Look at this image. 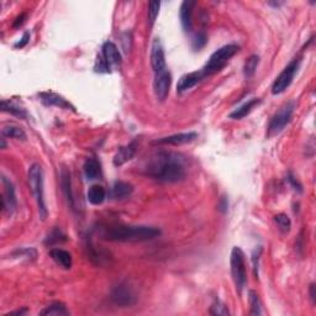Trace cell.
<instances>
[{"mask_svg":"<svg viewBox=\"0 0 316 316\" xmlns=\"http://www.w3.org/2000/svg\"><path fill=\"white\" fill-rule=\"evenodd\" d=\"M2 207L7 215H12L16 209L15 188L5 175H2Z\"/></svg>","mask_w":316,"mask_h":316,"instance_id":"obj_9","label":"cell"},{"mask_svg":"<svg viewBox=\"0 0 316 316\" xmlns=\"http://www.w3.org/2000/svg\"><path fill=\"white\" fill-rule=\"evenodd\" d=\"M151 67L155 73L167 70L166 54H164L163 45L159 41V38H156L153 41L152 47H151Z\"/></svg>","mask_w":316,"mask_h":316,"instance_id":"obj_11","label":"cell"},{"mask_svg":"<svg viewBox=\"0 0 316 316\" xmlns=\"http://www.w3.org/2000/svg\"><path fill=\"white\" fill-rule=\"evenodd\" d=\"M2 110L4 112H8V114L14 115V116L20 117V119H23V120H25L27 117L26 110L23 109V108H20V106L16 105V104L12 103V101L3 100L2 101Z\"/></svg>","mask_w":316,"mask_h":316,"instance_id":"obj_25","label":"cell"},{"mask_svg":"<svg viewBox=\"0 0 316 316\" xmlns=\"http://www.w3.org/2000/svg\"><path fill=\"white\" fill-rule=\"evenodd\" d=\"M49 256L62 268L71 269V267H72V256H71L70 252L65 251L62 248H53L49 251Z\"/></svg>","mask_w":316,"mask_h":316,"instance_id":"obj_19","label":"cell"},{"mask_svg":"<svg viewBox=\"0 0 316 316\" xmlns=\"http://www.w3.org/2000/svg\"><path fill=\"white\" fill-rule=\"evenodd\" d=\"M237 45H226L222 46L219 49H216L213 54L210 56V58L208 59V62L205 63V66L203 67L202 73L203 76H211V74L218 73L219 71H221L225 66L229 63L230 59L235 56L238 52Z\"/></svg>","mask_w":316,"mask_h":316,"instance_id":"obj_4","label":"cell"},{"mask_svg":"<svg viewBox=\"0 0 316 316\" xmlns=\"http://www.w3.org/2000/svg\"><path fill=\"white\" fill-rule=\"evenodd\" d=\"M27 177H29L30 189H31L32 195L35 197V199H36L40 218L45 220L48 215V210L47 207H46L45 191H43V170L41 168L40 164L37 163L32 164V166L30 167Z\"/></svg>","mask_w":316,"mask_h":316,"instance_id":"obj_3","label":"cell"},{"mask_svg":"<svg viewBox=\"0 0 316 316\" xmlns=\"http://www.w3.org/2000/svg\"><path fill=\"white\" fill-rule=\"evenodd\" d=\"M258 63H260V57L256 56V54H254V56H251L247 59L243 67V73L247 78H251V77L254 76L256 70H257Z\"/></svg>","mask_w":316,"mask_h":316,"instance_id":"obj_29","label":"cell"},{"mask_svg":"<svg viewBox=\"0 0 316 316\" xmlns=\"http://www.w3.org/2000/svg\"><path fill=\"white\" fill-rule=\"evenodd\" d=\"M40 97V100L42 101L43 105L46 106H57V108L66 109V110H72V111H76L74 106L70 101L66 100L62 95L57 94V93L53 92H42L38 94Z\"/></svg>","mask_w":316,"mask_h":316,"instance_id":"obj_14","label":"cell"},{"mask_svg":"<svg viewBox=\"0 0 316 316\" xmlns=\"http://www.w3.org/2000/svg\"><path fill=\"white\" fill-rule=\"evenodd\" d=\"M66 241H67L66 233L63 232L59 227H54V229L48 233L47 237H46L45 244H47V246H54V244L66 242Z\"/></svg>","mask_w":316,"mask_h":316,"instance_id":"obj_26","label":"cell"},{"mask_svg":"<svg viewBox=\"0 0 316 316\" xmlns=\"http://www.w3.org/2000/svg\"><path fill=\"white\" fill-rule=\"evenodd\" d=\"M230 263H231V276L233 283H235L236 289L238 290V293H241L243 290L244 285H246L247 272L246 257H244L243 251L240 247H233Z\"/></svg>","mask_w":316,"mask_h":316,"instance_id":"obj_5","label":"cell"},{"mask_svg":"<svg viewBox=\"0 0 316 316\" xmlns=\"http://www.w3.org/2000/svg\"><path fill=\"white\" fill-rule=\"evenodd\" d=\"M14 257H19L23 258V260L26 261H34L36 260L37 257V252L36 249L34 248H21V249H16L13 254Z\"/></svg>","mask_w":316,"mask_h":316,"instance_id":"obj_32","label":"cell"},{"mask_svg":"<svg viewBox=\"0 0 316 316\" xmlns=\"http://www.w3.org/2000/svg\"><path fill=\"white\" fill-rule=\"evenodd\" d=\"M26 13H21L20 15L18 16V18L14 20V24H13V27L14 29H18V27H20L21 25H23L25 23V20H26Z\"/></svg>","mask_w":316,"mask_h":316,"instance_id":"obj_39","label":"cell"},{"mask_svg":"<svg viewBox=\"0 0 316 316\" xmlns=\"http://www.w3.org/2000/svg\"><path fill=\"white\" fill-rule=\"evenodd\" d=\"M30 41V32H25V34L23 35V37H21V40L19 41V42H16L15 45H14V47L15 48H24L25 46L29 43Z\"/></svg>","mask_w":316,"mask_h":316,"instance_id":"obj_37","label":"cell"},{"mask_svg":"<svg viewBox=\"0 0 316 316\" xmlns=\"http://www.w3.org/2000/svg\"><path fill=\"white\" fill-rule=\"evenodd\" d=\"M310 298H311V300H312V303H316V295H315V284L314 283H312L311 285H310Z\"/></svg>","mask_w":316,"mask_h":316,"instance_id":"obj_41","label":"cell"},{"mask_svg":"<svg viewBox=\"0 0 316 316\" xmlns=\"http://www.w3.org/2000/svg\"><path fill=\"white\" fill-rule=\"evenodd\" d=\"M88 202L93 205L103 204L106 198V191L101 185H92L87 193Z\"/></svg>","mask_w":316,"mask_h":316,"instance_id":"obj_23","label":"cell"},{"mask_svg":"<svg viewBox=\"0 0 316 316\" xmlns=\"http://www.w3.org/2000/svg\"><path fill=\"white\" fill-rule=\"evenodd\" d=\"M61 185H62V192L65 194L66 200L70 204L71 208H74V198H73V192H72V182H71V174L67 169L62 170L61 174Z\"/></svg>","mask_w":316,"mask_h":316,"instance_id":"obj_22","label":"cell"},{"mask_svg":"<svg viewBox=\"0 0 316 316\" xmlns=\"http://www.w3.org/2000/svg\"><path fill=\"white\" fill-rule=\"evenodd\" d=\"M84 175L88 180H95L101 175L100 163L95 158L90 157L84 162L83 166Z\"/></svg>","mask_w":316,"mask_h":316,"instance_id":"obj_21","label":"cell"},{"mask_svg":"<svg viewBox=\"0 0 316 316\" xmlns=\"http://www.w3.org/2000/svg\"><path fill=\"white\" fill-rule=\"evenodd\" d=\"M301 59L300 58H294L282 72L279 73V76L277 77L276 81H274L273 85H272V93L274 95L282 94L283 92L289 88V85L293 83V79L295 77L296 72H298L299 67H300Z\"/></svg>","mask_w":316,"mask_h":316,"instance_id":"obj_7","label":"cell"},{"mask_svg":"<svg viewBox=\"0 0 316 316\" xmlns=\"http://www.w3.org/2000/svg\"><path fill=\"white\" fill-rule=\"evenodd\" d=\"M145 174L159 183H177L186 175V159L173 151H156L148 158Z\"/></svg>","mask_w":316,"mask_h":316,"instance_id":"obj_1","label":"cell"},{"mask_svg":"<svg viewBox=\"0 0 316 316\" xmlns=\"http://www.w3.org/2000/svg\"><path fill=\"white\" fill-rule=\"evenodd\" d=\"M136 150H137V140H134V141H131L130 144L126 145V146L120 147L114 157V166L121 167L126 163V162L133 159L135 153H136Z\"/></svg>","mask_w":316,"mask_h":316,"instance_id":"obj_15","label":"cell"},{"mask_svg":"<svg viewBox=\"0 0 316 316\" xmlns=\"http://www.w3.org/2000/svg\"><path fill=\"white\" fill-rule=\"evenodd\" d=\"M288 182H289L290 185L293 186L294 191L299 192V193H301V192H303V186H301V184L299 183L298 180H296V178L294 177L292 173H289V174H288Z\"/></svg>","mask_w":316,"mask_h":316,"instance_id":"obj_36","label":"cell"},{"mask_svg":"<svg viewBox=\"0 0 316 316\" xmlns=\"http://www.w3.org/2000/svg\"><path fill=\"white\" fill-rule=\"evenodd\" d=\"M209 312H210L211 315H222V316L230 315V311L229 309H227L226 305L220 300L214 301L213 305L210 306V311Z\"/></svg>","mask_w":316,"mask_h":316,"instance_id":"obj_33","label":"cell"},{"mask_svg":"<svg viewBox=\"0 0 316 316\" xmlns=\"http://www.w3.org/2000/svg\"><path fill=\"white\" fill-rule=\"evenodd\" d=\"M260 103H261V100L258 98L251 99V100H248L247 103H244L243 105H241L240 108L233 110L231 114H230V119H233V120L243 119V117H246L247 115L251 114L252 110H254Z\"/></svg>","mask_w":316,"mask_h":316,"instance_id":"obj_20","label":"cell"},{"mask_svg":"<svg viewBox=\"0 0 316 316\" xmlns=\"http://www.w3.org/2000/svg\"><path fill=\"white\" fill-rule=\"evenodd\" d=\"M197 5L195 2H189V0H185V2L182 3L180 5V23H182L183 30L185 32H191L192 27H193V9Z\"/></svg>","mask_w":316,"mask_h":316,"instance_id":"obj_17","label":"cell"},{"mask_svg":"<svg viewBox=\"0 0 316 316\" xmlns=\"http://www.w3.org/2000/svg\"><path fill=\"white\" fill-rule=\"evenodd\" d=\"M203 78H204V76H203L202 71H199V72L195 71V72L184 74V76L180 77L179 82H178L177 92L180 93V94L184 92H188L189 89H192V88L199 83Z\"/></svg>","mask_w":316,"mask_h":316,"instance_id":"obj_16","label":"cell"},{"mask_svg":"<svg viewBox=\"0 0 316 316\" xmlns=\"http://www.w3.org/2000/svg\"><path fill=\"white\" fill-rule=\"evenodd\" d=\"M205 43H207V36H205L204 32H199V34L195 35L193 38V48L195 51L202 49L205 46Z\"/></svg>","mask_w":316,"mask_h":316,"instance_id":"obj_35","label":"cell"},{"mask_svg":"<svg viewBox=\"0 0 316 316\" xmlns=\"http://www.w3.org/2000/svg\"><path fill=\"white\" fill-rule=\"evenodd\" d=\"M261 252H262V248H258V251H257V249H256L255 254H254V263H255L254 272H255L256 278H257V277H258V258H260Z\"/></svg>","mask_w":316,"mask_h":316,"instance_id":"obj_40","label":"cell"},{"mask_svg":"<svg viewBox=\"0 0 316 316\" xmlns=\"http://www.w3.org/2000/svg\"><path fill=\"white\" fill-rule=\"evenodd\" d=\"M274 221H276V224L278 225L279 230L282 231L283 233H287L290 231V227H292V221H290L289 216L287 215V214H277L276 216H274Z\"/></svg>","mask_w":316,"mask_h":316,"instance_id":"obj_28","label":"cell"},{"mask_svg":"<svg viewBox=\"0 0 316 316\" xmlns=\"http://www.w3.org/2000/svg\"><path fill=\"white\" fill-rule=\"evenodd\" d=\"M283 3H269V5H273V7H279V5H282Z\"/></svg>","mask_w":316,"mask_h":316,"instance_id":"obj_43","label":"cell"},{"mask_svg":"<svg viewBox=\"0 0 316 316\" xmlns=\"http://www.w3.org/2000/svg\"><path fill=\"white\" fill-rule=\"evenodd\" d=\"M248 300L249 305H251V315H261V300L258 294L255 290H249L248 293Z\"/></svg>","mask_w":316,"mask_h":316,"instance_id":"obj_30","label":"cell"},{"mask_svg":"<svg viewBox=\"0 0 316 316\" xmlns=\"http://www.w3.org/2000/svg\"><path fill=\"white\" fill-rule=\"evenodd\" d=\"M198 137V134L194 131L191 133H180L175 135H170V136L161 137V139L155 140L152 142L153 145H173V146H178V145H184V144H191Z\"/></svg>","mask_w":316,"mask_h":316,"instance_id":"obj_12","label":"cell"},{"mask_svg":"<svg viewBox=\"0 0 316 316\" xmlns=\"http://www.w3.org/2000/svg\"><path fill=\"white\" fill-rule=\"evenodd\" d=\"M111 300L112 303L120 307H128L135 304L136 296H135L134 290L126 283H119L111 289Z\"/></svg>","mask_w":316,"mask_h":316,"instance_id":"obj_8","label":"cell"},{"mask_svg":"<svg viewBox=\"0 0 316 316\" xmlns=\"http://www.w3.org/2000/svg\"><path fill=\"white\" fill-rule=\"evenodd\" d=\"M40 315H47V316H66L70 315L66 305L61 303V301H53L46 306L42 311L40 312Z\"/></svg>","mask_w":316,"mask_h":316,"instance_id":"obj_24","label":"cell"},{"mask_svg":"<svg viewBox=\"0 0 316 316\" xmlns=\"http://www.w3.org/2000/svg\"><path fill=\"white\" fill-rule=\"evenodd\" d=\"M27 310L23 309V310H18V311H14V312H9V314H5L4 316H10V315H24L26 314Z\"/></svg>","mask_w":316,"mask_h":316,"instance_id":"obj_42","label":"cell"},{"mask_svg":"<svg viewBox=\"0 0 316 316\" xmlns=\"http://www.w3.org/2000/svg\"><path fill=\"white\" fill-rule=\"evenodd\" d=\"M294 110H295V101H288L273 115L268 125L269 136L279 134L288 123L292 121Z\"/></svg>","mask_w":316,"mask_h":316,"instance_id":"obj_6","label":"cell"},{"mask_svg":"<svg viewBox=\"0 0 316 316\" xmlns=\"http://www.w3.org/2000/svg\"><path fill=\"white\" fill-rule=\"evenodd\" d=\"M159 8H161V3L159 2H150L148 3L147 15H148V23H150L151 27L153 26L156 19H157V16L159 14Z\"/></svg>","mask_w":316,"mask_h":316,"instance_id":"obj_31","label":"cell"},{"mask_svg":"<svg viewBox=\"0 0 316 316\" xmlns=\"http://www.w3.org/2000/svg\"><path fill=\"white\" fill-rule=\"evenodd\" d=\"M94 71L98 73H110L111 72V68L109 67L108 63L105 62V59L103 58L101 54H99L97 57V61H95V66H94Z\"/></svg>","mask_w":316,"mask_h":316,"instance_id":"obj_34","label":"cell"},{"mask_svg":"<svg viewBox=\"0 0 316 316\" xmlns=\"http://www.w3.org/2000/svg\"><path fill=\"white\" fill-rule=\"evenodd\" d=\"M218 209L221 213H226L227 209H229V200H227L226 197H222L220 199L219 204H218Z\"/></svg>","mask_w":316,"mask_h":316,"instance_id":"obj_38","label":"cell"},{"mask_svg":"<svg viewBox=\"0 0 316 316\" xmlns=\"http://www.w3.org/2000/svg\"><path fill=\"white\" fill-rule=\"evenodd\" d=\"M159 235L161 230L147 225H117L106 230L104 237L112 242H145Z\"/></svg>","mask_w":316,"mask_h":316,"instance_id":"obj_2","label":"cell"},{"mask_svg":"<svg viewBox=\"0 0 316 316\" xmlns=\"http://www.w3.org/2000/svg\"><path fill=\"white\" fill-rule=\"evenodd\" d=\"M101 56L105 59V62L108 63V66L110 68H117L121 66L122 58H121V53H120L119 48L115 43L105 42L101 47Z\"/></svg>","mask_w":316,"mask_h":316,"instance_id":"obj_13","label":"cell"},{"mask_svg":"<svg viewBox=\"0 0 316 316\" xmlns=\"http://www.w3.org/2000/svg\"><path fill=\"white\" fill-rule=\"evenodd\" d=\"M170 84H172V74L168 70H163L161 72L155 73L153 90H155L156 98L159 101H164L168 97Z\"/></svg>","mask_w":316,"mask_h":316,"instance_id":"obj_10","label":"cell"},{"mask_svg":"<svg viewBox=\"0 0 316 316\" xmlns=\"http://www.w3.org/2000/svg\"><path fill=\"white\" fill-rule=\"evenodd\" d=\"M133 191L134 188L131 184L121 182V180H117V182L112 184L111 191H110V197L115 200H122L130 197Z\"/></svg>","mask_w":316,"mask_h":316,"instance_id":"obj_18","label":"cell"},{"mask_svg":"<svg viewBox=\"0 0 316 316\" xmlns=\"http://www.w3.org/2000/svg\"><path fill=\"white\" fill-rule=\"evenodd\" d=\"M3 137H10V139H15V140H26V134L21 128L19 126H5L2 130Z\"/></svg>","mask_w":316,"mask_h":316,"instance_id":"obj_27","label":"cell"},{"mask_svg":"<svg viewBox=\"0 0 316 316\" xmlns=\"http://www.w3.org/2000/svg\"><path fill=\"white\" fill-rule=\"evenodd\" d=\"M5 147H7V145H5V139L3 137L2 139V148H5Z\"/></svg>","mask_w":316,"mask_h":316,"instance_id":"obj_44","label":"cell"}]
</instances>
